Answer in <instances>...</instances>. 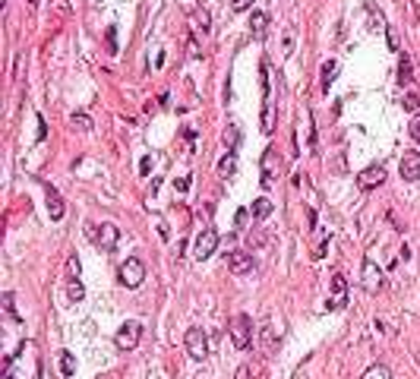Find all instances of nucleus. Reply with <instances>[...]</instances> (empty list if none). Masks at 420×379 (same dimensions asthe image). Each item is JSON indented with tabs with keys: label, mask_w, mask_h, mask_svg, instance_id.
I'll use <instances>...</instances> for the list:
<instances>
[{
	"label": "nucleus",
	"mask_w": 420,
	"mask_h": 379,
	"mask_svg": "<svg viewBox=\"0 0 420 379\" xmlns=\"http://www.w3.org/2000/svg\"><path fill=\"white\" fill-rule=\"evenodd\" d=\"M247 373H250V367H240V373H237V379H247Z\"/></svg>",
	"instance_id": "obj_36"
},
{
	"label": "nucleus",
	"mask_w": 420,
	"mask_h": 379,
	"mask_svg": "<svg viewBox=\"0 0 420 379\" xmlns=\"http://www.w3.org/2000/svg\"><path fill=\"white\" fill-rule=\"evenodd\" d=\"M253 256L250 253H244V250H234V253H228V269L234 275H247V272H253Z\"/></svg>",
	"instance_id": "obj_8"
},
{
	"label": "nucleus",
	"mask_w": 420,
	"mask_h": 379,
	"mask_svg": "<svg viewBox=\"0 0 420 379\" xmlns=\"http://www.w3.org/2000/svg\"><path fill=\"white\" fill-rule=\"evenodd\" d=\"M237 142H240V130H237V126H228V130H225V149L234 152Z\"/></svg>",
	"instance_id": "obj_21"
},
{
	"label": "nucleus",
	"mask_w": 420,
	"mask_h": 379,
	"mask_svg": "<svg viewBox=\"0 0 420 379\" xmlns=\"http://www.w3.org/2000/svg\"><path fill=\"white\" fill-rule=\"evenodd\" d=\"M401 104H405L408 114H420V95L417 92H408L405 98H401Z\"/></svg>",
	"instance_id": "obj_20"
},
{
	"label": "nucleus",
	"mask_w": 420,
	"mask_h": 379,
	"mask_svg": "<svg viewBox=\"0 0 420 379\" xmlns=\"http://www.w3.org/2000/svg\"><path fill=\"white\" fill-rule=\"evenodd\" d=\"M411 139H417V142H420V114H414V117H411Z\"/></svg>",
	"instance_id": "obj_28"
},
{
	"label": "nucleus",
	"mask_w": 420,
	"mask_h": 379,
	"mask_svg": "<svg viewBox=\"0 0 420 379\" xmlns=\"http://www.w3.org/2000/svg\"><path fill=\"white\" fill-rule=\"evenodd\" d=\"M272 209H275V206H272V199H266V196H262V199L253 203V218H256V221H266L269 215H272Z\"/></svg>",
	"instance_id": "obj_15"
},
{
	"label": "nucleus",
	"mask_w": 420,
	"mask_h": 379,
	"mask_svg": "<svg viewBox=\"0 0 420 379\" xmlns=\"http://www.w3.org/2000/svg\"><path fill=\"white\" fill-rule=\"evenodd\" d=\"M389 48L398 51V35H395V32H389Z\"/></svg>",
	"instance_id": "obj_34"
},
{
	"label": "nucleus",
	"mask_w": 420,
	"mask_h": 379,
	"mask_svg": "<svg viewBox=\"0 0 420 379\" xmlns=\"http://www.w3.org/2000/svg\"><path fill=\"white\" fill-rule=\"evenodd\" d=\"M104 48H107V54H117V29L114 26L107 29V35H104Z\"/></svg>",
	"instance_id": "obj_24"
},
{
	"label": "nucleus",
	"mask_w": 420,
	"mask_h": 379,
	"mask_svg": "<svg viewBox=\"0 0 420 379\" xmlns=\"http://www.w3.org/2000/svg\"><path fill=\"white\" fill-rule=\"evenodd\" d=\"M117 240H120V231H117L111 221H104V225L95 231V247L104 250V253H114V250H117Z\"/></svg>",
	"instance_id": "obj_5"
},
{
	"label": "nucleus",
	"mask_w": 420,
	"mask_h": 379,
	"mask_svg": "<svg viewBox=\"0 0 420 379\" xmlns=\"http://www.w3.org/2000/svg\"><path fill=\"white\" fill-rule=\"evenodd\" d=\"M139 335H142V326H139V322H123V326L117 329V348H126V351H130V348H136L139 345Z\"/></svg>",
	"instance_id": "obj_6"
},
{
	"label": "nucleus",
	"mask_w": 420,
	"mask_h": 379,
	"mask_svg": "<svg viewBox=\"0 0 420 379\" xmlns=\"http://www.w3.org/2000/svg\"><path fill=\"white\" fill-rule=\"evenodd\" d=\"M266 26H269V13H262V10H253V16H250V32L256 35V38H262Z\"/></svg>",
	"instance_id": "obj_12"
},
{
	"label": "nucleus",
	"mask_w": 420,
	"mask_h": 379,
	"mask_svg": "<svg viewBox=\"0 0 420 379\" xmlns=\"http://www.w3.org/2000/svg\"><path fill=\"white\" fill-rule=\"evenodd\" d=\"M184 345H187V354L193 357V360H206L209 357V335L199 329V326H193V329H187V335H184Z\"/></svg>",
	"instance_id": "obj_2"
},
{
	"label": "nucleus",
	"mask_w": 420,
	"mask_h": 379,
	"mask_svg": "<svg viewBox=\"0 0 420 379\" xmlns=\"http://www.w3.org/2000/svg\"><path fill=\"white\" fill-rule=\"evenodd\" d=\"M234 174H237V158H234V152H228L222 161H218V177L228 180V177H234Z\"/></svg>",
	"instance_id": "obj_13"
},
{
	"label": "nucleus",
	"mask_w": 420,
	"mask_h": 379,
	"mask_svg": "<svg viewBox=\"0 0 420 379\" xmlns=\"http://www.w3.org/2000/svg\"><path fill=\"white\" fill-rule=\"evenodd\" d=\"M120 281H123L126 287H139V284L145 281V265H142V259H136V256L123 259V262H120Z\"/></svg>",
	"instance_id": "obj_3"
},
{
	"label": "nucleus",
	"mask_w": 420,
	"mask_h": 379,
	"mask_svg": "<svg viewBox=\"0 0 420 379\" xmlns=\"http://www.w3.org/2000/svg\"><path fill=\"white\" fill-rule=\"evenodd\" d=\"M45 203H48V215H51V221H60V218H63V199H60V193L51 187L48 196H45Z\"/></svg>",
	"instance_id": "obj_10"
},
{
	"label": "nucleus",
	"mask_w": 420,
	"mask_h": 379,
	"mask_svg": "<svg viewBox=\"0 0 420 379\" xmlns=\"http://www.w3.org/2000/svg\"><path fill=\"white\" fill-rule=\"evenodd\" d=\"M398 82H401V85H408V82H411V60H408V57H401V66H398Z\"/></svg>",
	"instance_id": "obj_23"
},
{
	"label": "nucleus",
	"mask_w": 420,
	"mask_h": 379,
	"mask_svg": "<svg viewBox=\"0 0 420 379\" xmlns=\"http://www.w3.org/2000/svg\"><path fill=\"white\" fill-rule=\"evenodd\" d=\"M360 379H392V373H389V367L386 364H373L367 373H363Z\"/></svg>",
	"instance_id": "obj_18"
},
{
	"label": "nucleus",
	"mask_w": 420,
	"mask_h": 379,
	"mask_svg": "<svg viewBox=\"0 0 420 379\" xmlns=\"http://www.w3.org/2000/svg\"><path fill=\"white\" fill-rule=\"evenodd\" d=\"M338 60H325V66H322V88H325V92H328V82H332L335 76H338Z\"/></svg>",
	"instance_id": "obj_17"
},
{
	"label": "nucleus",
	"mask_w": 420,
	"mask_h": 379,
	"mask_svg": "<svg viewBox=\"0 0 420 379\" xmlns=\"http://www.w3.org/2000/svg\"><path fill=\"white\" fill-rule=\"evenodd\" d=\"M67 297H70V300H76V303H79V300L85 297V287H82L79 281H70V291H67Z\"/></svg>",
	"instance_id": "obj_25"
},
{
	"label": "nucleus",
	"mask_w": 420,
	"mask_h": 379,
	"mask_svg": "<svg viewBox=\"0 0 420 379\" xmlns=\"http://www.w3.org/2000/svg\"><path fill=\"white\" fill-rule=\"evenodd\" d=\"M262 351H266V354L272 351V326H269V322L262 326Z\"/></svg>",
	"instance_id": "obj_26"
},
{
	"label": "nucleus",
	"mask_w": 420,
	"mask_h": 379,
	"mask_svg": "<svg viewBox=\"0 0 420 379\" xmlns=\"http://www.w3.org/2000/svg\"><path fill=\"white\" fill-rule=\"evenodd\" d=\"M262 133H272V126H275V107H272V98H262Z\"/></svg>",
	"instance_id": "obj_14"
},
{
	"label": "nucleus",
	"mask_w": 420,
	"mask_h": 379,
	"mask_svg": "<svg viewBox=\"0 0 420 379\" xmlns=\"http://www.w3.org/2000/svg\"><path fill=\"white\" fill-rule=\"evenodd\" d=\"M363 287H367V291H379V287H382V275L376 272V265L367 259V262H363Z\"/></svg>",
	"instance_id": "obj_11"
},
{
	"label": "nucleus",
	"mask_w": 420,
	"mask_h": 379,
	"mask_svg": "<svg viewBox=\"0 0 420 379\" xmlns=\"http://www.w3.org/2000/svg\"><path fill=\"white\" fill-rule=\"evenodd\" d=\"M398 171H401L405 180H420V152H405L401 155Z\"/></svg>",
	"instance_id": "obj_9"
},
{
	"label": "nucleus",
	"mask_w": 420,
	"mask_h": 379,
	"mask_svg": "<svg viewBox=\"0 0 420 379\" xmlns=\"http://www.w3.org/2000/svg\"><path fill=\"white\" fill-rule=\"evenodd\" d=\"M228 332H231V341H234V348H237V351H247V348L253 345V319H250L247 313L231 316Z\"/></svg>",
	"instance_id": "obj_1"
},
{
	"label": "nucleus",
	"mask_w": 420,
	"mask_h": 379,
	"mask_svg": "<svg viewBox=\"0 0 420 379\" xmlns=\"http://www.w3.org/2000/svg\"><path fill=\"white\" fill-rule=\"evenodd\" d=\"M70 123H73V126H79V130H89V126H92L85 114H73V120H70Z\"/></svg>",
	"instance_id": "obj_27"
},
{
	"label": "nucleus",
	"mask_w": 420,
	"mask_h": 379,
	"mask_svg": "<svg viewBox=\"0 0 420 379\" xmlns=\"http://www.w3.org/2000/svg\"><path fill=\"white\" fill-rule=\"evenodd\" d=\"M67 265H70V275H73V278H79V269H82V265H79V259L73 256V259H70Z\"/></svg>",
	"instance_id": "obj_30"
},
{
	"label": "nucleus",
	"mask_w": 420,
	"mask_h": 379,
	"mask_svg": "<svg viewBox=\"0 0 420 379\" xmlns=\"http://www.w3.org/2000/svg\"><path fill=\"white\" fill-rule=\"evenodd\" d=\"M278 165H275V149H269L266 152V158H262V171H266V184H272V171H275Z\"/></svg>",
	"instance_id": "obj_19"
},
{
	"label": "nucleus",
	"mask_w": 420,
	"mask_h": 379,
	"mask_svg": "<svg viewBox=\"0 0 420 379\" xmlns=\"http://www.w3.org/2000/svg\"><path fill=\"white\" fill-rule=\"evenodd\" d=\"M382 180H386V168H382V165H370V168H363L357 174V187L360 190H376Z\"/></svg>",
	"instance_id": "obj_7"
},
{
	"label": "nucleus",
	"mask_w": 420,
	"mask_h": 379,
	"mask_svg": "<svg viewBox=\"0 0 420 379\" xmlns=\"http://www.w3.org/2000/svg\"><path fill=\"white\" fill-rule=\"evenodd\" d=\"M174 187H177V193H187V190H190V177H180Z\"/></svg>",
	"instance_id": "obj_31"
},
{
	"label": "nucleus",
	"mask_w": 420,
	"mask_h": 379,
	"mask_svg": "<svg viewBox=\"0 0 420 379\" xmlns=\"http://www.w3.org/2000/svg\"><path fill=\"white\" fill-rule=\"evenodd\" d=\"M332 294H335V297L348 294V278H344V275H332Z\"/></svg>",
	"instance_id": "obj_22"
},
{
	"label": "nucleus",
	"mask_w": 420,
	"mask_h": 379,
	"mask_svg": "<svg viewBox=\"0 0 420 379\" xmlns=\"http://www.w3.org/2000/svg\"><path fill=\"white\" fill-rule=\"evenodd\" d=\"M57 364H60V373H63V376L76 373V357H73L70 351H60V354H57Z\"/></svg>",
	"instance_id": "obj_16"
},
{
	"label": "nucleus",
	"mask_w": 420,
	"mask_h": 379,
	"mask_svg": "<svg viewBox=\"0 0 420 379\" xmlns=\"http://www.w3.org/2000/svg\"><path fill=\"white\" fill-rule=\"evenodd\" d=\"M231 7H234L237 13H244V10H250V7H253V0H231Z\"/></svg>",
	"instance_id": "obj_29"
},
{
	"label": "nucleus",
	"mask_w": 420,
	"mask_h": 379,
	"mask_svg": "<svg viewBox=\"0 0 420 379\" xmlns=\"http://www.w3.org/2000/svg\"><path fill=\"white\" fill-rule=\"evenodd\" d=\"M48 136V126H45V120H38V139H45Z\"/></svg>",
	"instance_id": "obj_35"
},
{
	"label": "nucleus",
	"mask_w": 420,
	"mask_h": 379,
	"mask_svg": "<svg viewBox=\"0 0 420 379\" xmlns=\"http://www.w3.org/2000/svg\"><path fill=\"white\" fill-rule=\"evenodd\" d=\"M26 4H32V7H35V0H26Z\"/></svg>",
	"instance_id": "obj_37"
},
{
	"label": "nucleus",
	"mask_w": 420,
	"mask_h": 379,
	"mask_svg": "<svg viewBox=\"0 0 420 379\" xmlns=\"http://www.w3.org/2000/svg\"><path fill=\"white\" fill-rule=\"evenodd\" d=\"M152 171V158H142V165H139V174H149Z\"/></svg>",
	"instance_id": "obj_33"
},
{
	"label": "nucleus",
	"mask_w": 420,
	"mask_h": 379,
	"mask_svg": "<svg viewBox=\"0 0 420 379\" xmlns=\"http://www.w3.org/2000/svg\"><path fill=\"white\" fill-rule=\"evenodd\" d=\"M322 253H325V240H319V243L313 247V256H316V259H322Z\"/></svg>",
	"instance_id": "obj_32"
},
{
	"label": "nucleus",
	"mask_w": 420,
	"mask_h": 379,
	"mask_svg": "<svg viewBox=\"0 0 420 379\" xmlns=\"http://www.w3.org/2000/svg\"><path fill=\"white\" fill-rule=\"evenodd\" d=\"M215 247H218V234H215L212 228H206V231H199L196 240H193V256L203 262V259H209L212 253H215Z\"/></svg>",
	"instance_id": "obj_4"
}]
</instances>
